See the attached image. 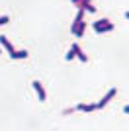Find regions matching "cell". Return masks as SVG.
I'll return each mask as SVG.
<instances>
[{"instance_id":"6da1fadb","label":"cell","mask_w":129,"mask_h":131,"mask_svg":"<svg viewBox=\"0 0 129 131\" xmlns=\"http://www.w3.org/2000/svg\"><path fill=\"white\" fill-rule=\"evenodd\" d=\"M92 27H94V31H96V33H104V31H112L113 24L104 18V20H96V22L92 24Z\"/></svg>"},{"instance_id":"9a60e30c","label":"cell","mask_w":129,"mask_h":131,"mask_svg":"<svg viewBox=\"0 0 129 131\" xmlns=\"http://www.w3.org/2000/svg\"><path fill=\"white\" fill-rule=\"evenodd\" d=\"M125 18H127V20H129V12H125Z\"/></svg>"},{"instance_id":"5bb4252c","label":"cell","mask_w":129,"mask_h":131,"mask_svg":"<svg viewBox=\"0 0 129 131\" xmlns=\"http://www.w3.org/2000/svg\"><path fill=\"white\" fill-rule=\"evenodd\" d=\"M123 112H125V114H129V106H125V108H123Z\"/></svg>"},{"instance_id":"52a82bcc","label":"cell","mask_w":129,"mask_h":131,"mask_svg":"<svg viewBox=\"0 0 129 131\" xmlns=\"http://www.w3.org/2000/svg\"><path fill=\"white\" fill-rule=\"evenodd\" d=\"M76 110L78 112H94V110H98V104H84L82 102V104L76 106Z\"/></svg>"},{"instance_id":"3957f363","label":"cell","mask_w":129,"mask_h":131,"mask_svg":"<svg viewBox=\"0 0 129 131\" xmlns=\"http://www.w3.org/2000/svg\"><path fill=\"white\" fill-rule=\"evenodd\" d=\"M31 84H33V88H35V94H37V98L41 100V102H45V100H47V94H45V88L41 86V82H39V80H33Z\"/></svg>"},{"instance_id":"ba28073f","label":"cell","mask_w":129,"mask_h":131,"mask_svg":"<svg viewBox=\"0 0 129 131\" xmlns=\"http://www.w3.org/2000/svg\"><path fill=\"white\" fill-rule=\"evenodd\" d=\"M76 8H78V10H84V12H90V14L96 12V6H92V2H82V4H78Z\"/></svg>"},{"instance_id":"7a4b0ae2","label":"cell","mask_w":129,"mask_h":131,"mask_svg":"<svg viewBox=\"0 0 129 131\" xmlns=\"http://www.w3.org/2000/svg\"><path fill=\"white\" fill-rule=\"evenodd\" d=\"M115 94H117V90H115V88H110V90L106 92V96H104V98L100 100V102H98V110H100V108H104L106 104H110V102H112V100L115 98Z\"/></svg>"},{"instance_id":"8fae6325","label":"cell","mask_w":129,"mask_h":131,"mask_svg":"<svg viewBox=\"0 0 129 131\" xmlns=\"http://www.w3.org/2000/svg\"><path fill=\"white\" fill-rule=\"evenodd\" d=\"M74 57H76V55H74V51L70 49L69 53H67V57H64V59H67V61H72V59H74Z\"/></svg>"},{"instance_id":"4fadbf2b","label":"cell","mask_w":129,"mask_h":131,"mask_svg":"<svg viewBox=\"0 0 129 131\" xmlns=\"http://www.w3.org/2000/svg\"><path fill=\"white\" fill-rule=\"evenodd\" d=\"M74 6H78V4H82V2H92V0H70Z\"/></svg>"},{"instance_id":"30bf717a","label":"cell","mask_w":129,"mask_h":131,"mask_svg":"<svg viewBox=\"0 0 129 131\" xmlns=\"http://www.w3.org/2000/svg\"><path fill=\"white\" fill-rule=\"evenodd\" d=\"M84 29H86V22H84V20H82V22L78 24V27H76V31H74V35H76V37H80L82 33H84Z\"/></svg>"},{"instance_id":"277c9868","label":"cell","mask_w":129,"mask_h":131,"mask_svg":"<svg viewBox=\"0 0 129 131\" xmlns=\"http://www.w3.org/2000/svg\"><path fill=\"white\" fill-rule=\"evenodd\" d=\"M70 49L74 51L76 59H80L82 63H86V61H88V55H84V53H82V49H80V45H78V43H72V47H70Z\"/></svg>"},{"instance_id":"9c48e42d","label":"cell","mask_w":129,"mask_h":131,"mask_svg":"<svg viewBox=\"0 0 129 131\" xmlns=\"http://www.w3.org/2000/svg\"><path fill=\"white\" fill-rule=\"evenodd\" d=\"M27 55H29V53H27V51L26 49H16V51H14V53H12L10 55V57H12V59H27Z\"/></svg>"},{"instance_id":"2e32d148","label":"cell","mask_w":129,"mask_h":131,"mask_svg":"<svg viewBox=\"0 0 129 131\" xmlns=\"http://www.w3.org/2000/svg\"><path fill=\"white\" fill-rule=\"evenodd\" d=\"M0 53H2V49H0Z\"/></svg>"},{"instance_id":"5b68a950","label":"cell","mask_w":129,"mask_h":131,"mask_svg":"<svg viewBox=\"0 0 129 131\" xmlns=\"http://www.w3.org/2000/svg\"><path fill=\"white\" fill-rule=\"evenodd\" d=\"M0 45H2V47H4V49L8 51V53H10V55L14 53V51H16V49H14V45L10 43V39L6 37V35H0Z\"/></svg>"},{"instance_id":"7c38bea8","label":"cell","mask_w":129,"mask_h":131,"mask_svg":"<svg viewBox=\"0 0 129 131\" xmlns=\"http://www.w3.org/2000/svg\"><path fill=\"white\" fill-rule=\"evenodd\" d=\"M8 22H10L8 16H0V26H4V24H8Z\"/></svg>"},{"instance_id":"8992f818","label":"cell","mask_w":129,"mask_h":131,"mask_svg":"<svg viewBox=\"0 0 129 131\" xmlns=\"http://www.w3.org/2000/svg\"><path fill=\"white\" fill-rule=\"evenodd\" d=\"M84 20V10H78L76 12V18H74V22H72V26H70V31L74 33L76 31V27H78V24Z\"/></svg>"}]
</instances>
